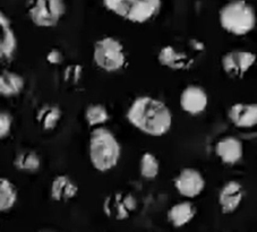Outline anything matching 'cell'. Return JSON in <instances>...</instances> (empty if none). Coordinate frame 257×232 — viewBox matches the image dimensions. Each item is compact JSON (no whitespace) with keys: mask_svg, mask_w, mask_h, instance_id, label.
<instances>
[{"mask_svg":"<svg viewBox=\"0 0 257 232\" xmlns=\"http://www.w3.org/2000/svg\"><path fill=\"white\" fill-rule=\"evenodd\" d=\"M2 40H0V56L3 60H10L14 57L17 49V38L8 17L2 13Z\"/></svg>","mask_w":257,"mask_h":232,"instance_id":"17","label":"cell"},{"mask_svg":"<svg viewBox=\"0 0 257 232\" xmlns=\"http://www.w3.org/2000/svg\"><path fill=\"white\" fill-rule=\"evenodd\" d=\"M137 206L136 198L132 194L112 193L104 198L103 212L108 217L116 221L127 220Z\"/></svg>","mask_w":257,"mask_h":232,"instance_id":"9","label":"cell"},{"mask_svg":"<svg viewBox=\"0 0 257 232\" xmlns=\"http://www.w3.org/2000/svg\"><path fill=\"white\" fill-rule=\"evenodd\" d=\"M159 64L163 67L172 69V70H183L187 69L192 61L189 60L188 56L185 52L180 51L174 46L162 47L158 53Z\"/></svg>","mask_w":257,"mask_h":232,"instance_id":"16","label":"cell"},{"mask_svg":"<svg viewBox=\"0 0 257 232\" xmlns=\"http://www.w3.org/2000/svg\"><path fill=\"white\" fill-rule=\"evenodd\" d=\"M174 186L177 193L188 199L201 195L205 189L206 181L202 172L195 168H184L175 177Z\"/></svg>","mask_w":257,"mask_h":232,"instance_id":"8","label":"cell"},{"mask_svg":"<svg viewBox=\"0 0 257 232\" xmlns=\"http://www.w3.org/2000/svg\"><path fill=\"white\" fill-rule=\"evenodd\" d=\"M39 232H55V231H49V230H43V231H39Z\"/></svg>","mask_w":257,"mask_h":232,"instance_id":"27","label":"cell"},{"mask_svg":"<svg viewBox=\"0 0 257 232\" xmlns=\"http://www.w3.org/2000/svg\"><path fill=\"white\" fill-rule=\"evenodd\" d=\"M121 157L120 143L110 129L103 126L93 128L88 138V159L99 172L111 171Z\"/></svg>","mask_w":257,"mask_h":232,"instance_id":"2","label":"cell"},{"mask_svg":"<svg viewBox=\"0 0 257 232\" xmlns=\"http://www.w3.org/2000/svg\"><path fill=\"white\" fill-rule=\"evenodd\" d=\"M257 57L254 52L245 49H234L224 53L221 58V67L225 75L230 78H242L252 66L255 65Z\"/></svg>","mask_w":257,"mask_h":232,"instance_id":"7","label":"cell"},{"mask_svg":"<svg viewBox=\"0 0 257 232\" xmlns=\"http://www.w3.org/2000/svg\"><path fill=\"white\" fill-rule=\"evenodd\" d=\"M93 61L105 73H116L126 64V53L121 42L112 37L96 40L93 44Z\"/></svg>","mask_w":257,"mask_h":232,"instance_id":"5","label":"cell"},{"mask_svg":"<svg viewBox=\"0 0 257 232\" xmlns=\"http://www.w3.org/2000/svg\"><path fill=\"white\" fill-rule=\"evenodd\" d=\"M63 117V111L56 104H43L37 113V123L40 128L49 132L54 131L58 126Z\"/></svg>","mask_w":257,"mask_h":232,"instance_id":"19","label":"cell"},{"mask_svg":"<svg viewBox=\"0 0 257 232\" xmlns=\"http://www.w3.org/2000/svg\"><path fill=\"white\" fill-rule=\"evenodd\" d=\"M219 23L227 33L245 37L256 28V12L246 0H231L220 10Z\"/></svg>","mask_w":257,"mask_h":232,"instance_id":"3","label":"cell"},{"mask_svg":"<svg viewBox=\"0 0 257 232\" xmlns=\"http://www.w3.org/2000/svg\"><path fill=\"white\" fill-rule=\"evenodd\" d=\"M25 81L23 76L11 70H3L0 75V94L10 97L19 95L23 91Z\"/></svg>","mask_w":257,"mask_h":232,"instance_id":"18","label":"cell"},{"mask_svg":"<svg viewBox=\"0 0 257 232\" xmlns=\"http://www.w3.org/2000/svg\"><path fill=\"white\" fill-rule=\"evenodd\" d=\"M179 105L184 112L190 115L201 114L209 105V95L202 86L190 84L181 91Z\"/></svg>","mask_w":257,"mask_h":232,"instance_id":"10","label":"cell"},{"mask_svg":"<svg viewBox=\"0 0 257 232\" xmlns=\"http://www.w3.org/2000/svg\"><path fill=\"white\" fill-rule=\"evenodd\" d=\"M126 117L133 127L151 137L165 136L172 126L169 106L149 95L136 97L128 108Z\"/></svg>","mask_w":257,"mask_h":232,"instance_id":"1","label":"cell"},{"mask_svg":"<svg viewBox=\"0 0 257 232\" xmlns=\"http://www.w3.org/2000/svg\"><path fill=\"white\" fill-rule=\"evenodd\" d=\"M65 13L64 0H34L28 11L31 22L42 29L55 28L63 20Z\"/></svg>","mask_w":257,"mask_h":232,"instance_id":"6","label":"cell"},{"mask_svg":"<svg viewBox=\"0 0 257 232\" xmlns=\"http://www.w3.org/2000/svg\"><path fill=\"white\" fill-rule=\"evenodd\" d=\"M19 198L16 186L8 179L2 178L0 179V211L8 212L15 206Z\"/></svg>","mask_w":257,"mask_h":232,"instance_id":"21","label":"cell"},{"mask_svg":"<svg viewBox=\"0 0 257 232\" xmlns=\"http://www.w3.org/2000/svg\"><path fill=\"white\" fill-rule=\"evenodd\" d=\"M13 164L21 172L35 173L41 168V158L35 151L23 150L15 155Z\"/></svg>","mask_w":257,"mask_h":232,"instance_id":"20","label":"cell"},{"mask_svg":"<svg viewBox=\"0 0 257 232\" xmlns=\"http://www.w3.org/2000/svg\"><path fill=\"white\" fill-rule=\"evenodd\" d=\"M228 118L236 128L250 129L257 126L256 102H237L228 111Z\"/></svg>","mask_w":257,"mask_h":232,"instance_id":"12","label":"cell"},{"mask_svg":"<svg viewBox=\"0 0 257 232\" xmlns=\"http://www.w3.org/2000/svg\"><path fill=\"white\" fill-rule=\"evenodd\" d=\"M160 173L159 159L151 152H145L140 159V175L146 180H153Z\"/></svg>","mask_w":257,"mask_h":232,"instance_id":"23","label":"cell"},{"mask_svg":"<svg viewBox=\"0 0 257 232\" xmlns=\"http://www.w3.org/2000/svg\"><path fill=\"white\" fill-rule=\"evenodd\" d=\"M245 190L240 182L229 180L221 187L218 195V204L223 214H232L240 206Z\"/></svg>","mask_w":257,"mask_h":232,"instance_id":"11","label":"cell"},{"mask_svg":"<svg viewBox=\"0 0 257 232\" xmlns=\"http://www.w3.org/2000/svg\"><path fill=\"white\" fill-rule=\"evenodd\" d=\"M196 213V206L190 200H181L168 209L167 218L172 226L179 229L189 224L194 220Z\"/></svg>","mask_w":257,"mask_h":232,"instance_id":"15","label":"cell"},{"mask_svg":"<svg viewBox=\"0 0 257 232\" xmlns=\"http://www.w3.org/2000/svg\"><path fill=\"white\" fill-rule=\"evenodd\" d=\"M103 5L120 19L135 24L153 20L161 10V0H103Z\"/></svg>","mask_w":257,"mask_h":232,"instance_id":"4","label":"cell"},{"mask_svg":"<svg viewBox=\"0 0 257 232\" xmlns=\"http://www.w3.org/2000/svg\"><path fill=\"white\" fill-rule=\"evenodd\" d=\"M83 73V68L81 65H69L66 67L64 71V79L65 82L69 84H76L79 79H81V76Z\"/></svg>","mask_w":257,"mask_h":232,"instance_id":"24","label":"cell"},{"mask_svg":"<svg viewBox=\"0 0 257 232\" xmlns=\"http://www.w3.org/2000/svg\"><path fill=\"white\" fill-rule=\"evenodd\" d=\"M78 193V186L68 175H58L50 184V198L55 202L66 203Z\"/></svg>","mask_w":257,"mask_h":232,"instance_id":"14","label":"cell"},{"mask_svg":"<svg viewBox=\"0 0 257 232\" xmlns=\"http://www.w3.org/2000/svg\"><path fill=\"white\" fill-rule=\"evenodd\" d=\"M214 153L223 164L234 166L243 157V144L236 136H223L216 142Z\"/></svg>","mask_w":257,"mask_h":232,"instance_id":"13","label":"cell"},{"mask_svg":"<svg viewBox=\"0 0 257 232\" xmlns=\"http://www.w3.org/2000/svg\"><path fill=\"white\" fill-rule=\"evenodd\" d=\"M13 127V117L7 111H2L0 113V137L2 140H5L11 134Z\"/></svg>","mask_w":257,"mask_h":232,"instance_id":"25","label":"cell"},{"mask_svg":"<svg viewBox=\"0 0 257 232\" xmlns=\"http://www.w3.org/2000/svg\"><path fill=\"white\" fill-rule=\"evenodd\" d=\"M47 61L52 66L60 65L64 61V53L58 48H52L50 51L47 53Z\"/></svg>","mask_w":257,"mask_h":232,"instance_id":"26","label":"cell"},{"mask_svg":"<svg viewBox=\"0 0 257 232\" xmlns=\"http://www.w3.org/2000/svg\"><path fill=\"white\" fill-rule=\"evenodd\" d=\"M109 111L107 106L101 103L88 104L84 112V118L88 126L92 128L100 127L109 120Z\"/></svg>","mask_w":257,"mask_h":232,"instance_id":"22","label":"cell"}]
</instances>
